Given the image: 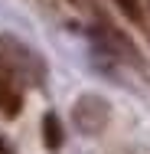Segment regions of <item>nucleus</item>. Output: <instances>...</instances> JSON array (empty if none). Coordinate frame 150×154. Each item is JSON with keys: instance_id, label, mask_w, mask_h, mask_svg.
<instances>
[{"instance_id": "nucleus-5", "label": "nucleus", "mask_w": 150, "mask_h": 154, "mask_svg": "<svg viewBox=\"0 0 150 154\" xmlns=\"http://www.w3.org/2000/svg\"><path fill=\"white\" fill-rule=\"evenodd\" d=\"M114 3L121 7V13L131 17V20H140V17H144V13H140V0H114Z\"/></svg>"}, {"instance_id": "nucleus-1", "label": "nucleus", "mask_w": 150, "mask_h": 154, "mask_svg": "<svg viewBox=\"0 0 150 154\" xmlns=\"http://www.w3.org/2000/svg\"><path fill=\"white\" fill-rule=\"evenodd\" d=\"M0 66H7L10 72H23V75H43L39 59L16 39V36H0Z\"/></svg>"}, {"instance_id": "nucleus-3", "label": "nucleus", "mask_w": 150, "mask_h": 154, "mask_svg": "<svg viewBox=\"0 0 150 154\" xmlns=\"http://www.w3.org/2000/svg\"><path fill=\"white\" fill-rule=\"evenodd\" d=\"M20 108H23V95H20V89L10 82L7 72H0V112H3L7 118H16Z\"/></svg>"}, {"instance_id": "nucleus-2", "label": "nucleus", "mask_w": 150, "mask_h": 154, "mask_svg": "<svg viewBox=\"0 0 150 154\" xmlns=\"http://www.w3.org/2000/svg\"><path fill=\"white\" fill-rule=\"evenodd\" d=\"M108 112H111L108 102L98 98V95H82V98L75 102V108H72L78 131H85V134H98V131L108 125Z\"/></svg>"}, {"instance_id": "nucleus-6", "label": "nucleus", "mask_w": 150, "mask_h": 154, "mask_svg": "<svg viewBox=\"0 0 150 154\" xmlns=\"http://www.w3.org/2000/svg\"><path fill=\"white\" fill-rule=\"evenodd\" d=\"M0 154H10V151H7V144H3V138H0Z\"/></svg>"}, {"instance_id": "nucleus-4", "label": "nucleus", "mask_w": 150, "mask_h": 154, "mask_svg": "<svg viewBox=\"0 0 150 154\" xmlns=\"http://www.w3.org/2000/svg\"><path fill=\"white\" fill-rule=\"evenodd\" d=\"M62 122H59V115H52V112H46L43 115V141H46V148L49 151H59L62 148Z\"/></svg>"}]
</instances>
